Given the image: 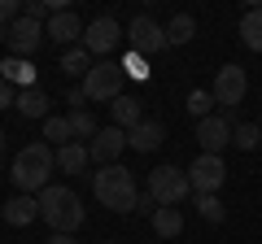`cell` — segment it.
Here are the masks:
<instances>
[{"mask_svg": "<svg viewBox=\"0 0 262 244\" xmlns=\"http://www.w3.org/2000/svg\"><path fill=\"white\" fill-rule=\"evenodd\" d=\"M53 170H57V149L44 144V140H31V144L18 149L9 175H13V183H18L22 197H35V192L48 188V175H53Z\"/></svg>", "mask_w": 262, "mask_h": 244, "instance_id": "obj_1", "label": "cell"}, {"mask_svg": "<svg viewBox=\"0 0 262 244\" xmlns=\"http://www.w3.org/2000/svg\"><path fill=\"white\" fill-rule=\"evenodd\" d=\"M39 218L53 227V235H75L79 227H83L88 209H83V201H79L75 188H66V183H48V188L39 192Z\"/></svg>", "mask_w": 262, "mask_h": 244, "instance_id": "obj_2", "label": "cell"}, {"mask_svg": "<svg viewBox=\"0 0 262 244\" xmlns=\"http://www.w3.org/2000/svg\"><path fill=\"white\" fill-rule=\"evenodd\" d=\"M92 192L105 209L114 214H131V209L140 205V192H136V175L127 166H101L92 175Z\"/></svg>", "mask_w": 262, "mask_h": 244, "instance_id": "obj_3", "label": "cell"}, {"mask_svg": "<svg viewBox=\"0 0 262 244\" xmlns=\"http://www.w3.org/2000/svg\"><path fill=\"white\" fill-rule=\"evenodd\" d=\"M122 83H127V70H122V61H114V57H110V61H96L79 87H83L88 101H110L114 105L122 96Z\"/></svg>", "mask_w": 262, "mask_h": 244, "instance_id": "obj_4", "label": "cell"}, {"mask_svg": "<svg viewBox=\"0 0 262 244\" xmlns=\"http://www.w3.org/2000/svg\"><path fill=\"white\" fill-rule=\"evenodd\" d=\"M188 192H192V183H188V175H184L179 166H158V170H149V197L158 201V209L184 205Z\"/></svg>", "mask_w": 262, "mask_h": 244, "instance_id": "obj_5", "label": "cell"}, {"mask_svg": "<svg viewBox=\"0 0 262 244\" xmlns=\"http://www.w3.org/2000/svg\"><path fill=\"white\" fill-rule=\"evenodd\" d=\"M127 44H131V53L144 57V61H149L153 53H162V48H170V44H166V27H162V22H153L149 13L131 18V27H127Z\"/></svg>", "mask_w": 262, "mask_h": 244, "instance_id": "obj_6", "label": "cell"}, {"mask_svg": "<svg viewBox=\"0 0 262 244\" xmlns=\"http://www.w3.org/2000/svg\"><path fill=\"white\" fill-rule=\"evenodd\" d=\"M223 179H227V166H223V157H214V153H201V157L188 166V183H192L196 197H219Z\"/></svg>", "mask_w": 262, "mask_h": 244, "instance_id": "obj_7", "label": "cell"}, {"mask_svg": "<svg viewBox=\"0 0 262 244\" xmlns=\"http://www.w3.org/2000/svg\"><path fill=\"white\" fill-rule=\"evenodd\" d=\"M232 135H236V122L227 118V113H210V118L196 122V144H201V153L223 157V149L232 144Z\"/></svg>", "mask_w": 262, "mask_h": 244, "instance_id": "obj_8", "label": "cell"}, {"mask_svg": "<svg viewBox=\"0 0 262 244\" xmlns=\"http://www.w3.org/2000/svg\"><path fill=\"white\" fill-rule=\"evenodd\" d=\"M214 105H223V109H236V105L245 101V92H249V79H245V70L236 66V61H227V66H219L214 75Z\"/></svg>", "mask_w": 262, "mask_h": 244, "instance_id": "obj_9", "label": "cell"}, {"mask_svg": "<svg viewBox=\"0 0 262 244\" xmlns=\"http://www.w3.org/2000/svg\"><path fill=\"white\" fill-rule=\"evenodd\" d=\"M127 35V31L118 27V18H110V13H101V18H92L88 22V31H83V48L92 57H110L114 48H118V39Z\"/></svg>", "mask_w": 262, "mask_h": 244, "instance_id": "obj_10", "label": "cell"}, {"mask_svg": "<svg viewBox=\"0 0 262 244\" xmlns=\"http://www.w3.org/2000/svg\"><path fill=\"white\" fill-rule=\"evenodd\" d=\"M5 39H9V57H31L48 35H44V22H35V18H27V13H22V18L5 31Z\"/></svg>", "mask_w": 262, "mask_h": 244, "instance_id": "obj_11", "label": "cell"}, {"mask_svg": "<svg viewBox=\"0 0 262 244\" xmlns=\"http://www.w3.org/2000/svg\"><path fill=\"white\" fill-rule=\"evenodd\" d=\"M127 149V131H122V127H101V131H96V140L88 144V153H92V161L96 166H118V153Z\"/></svg>", "mask_w": 262, "mask_h": 244, "instance_id": "obj_12", "label": "cell"}, {"mask_svg": "<svg viewBox=\"0 0 262 244\" xmlns=\"http://www.w3.org/2000/svg\"><path fill=\"white\" fill-rule=\"evenodd\" d=\"M83 31H88V22H79V13L75 9H61V13H53L48 18V27H44V35L53 39V44H83Z\"/></svg>", "mask_w": 262, "mask_h": 244, "instance_id": "obj_13", "label": "cell"}, {"mask_svg": "<svg viewBox=\"0 0 262 244\" xmlns=\"http://www.w3.org/2000/svg\"><path fill=\"white\" fill-rule=\"evenodd\" d=\"M162 144H166V127H162L158 118H144L140 127L127 131V149H136V153H153V149H162Z\"/></svg>", "mask_w": 262, "mask_h": 244, "instance_id": "obj_14", "label": "cell"}, {"mask_svg": "<svg viewBox=\"0 0 262 244\" xmlns=\"http://www.w3.org/2000/svg\"><path fill=\"white\" fill-rule=\"evenodd\" d=\"M0 79H5V83H13L18 92H22V87H39L35 66H31L27 57H5V61H0Z\"/></svg>", "mask_w": 262, "mask_h": 244, "instance_id": "obj_15", "label": "cell"}, {"mask_svg": "<svg viewBox=\"0 0 262 244\" xmlns=\"http://www.w3.org/2000/svg\"><path fill=\"white\" fill-rule=\"evenodd\" d=\"M35 218H39V197H22L18 192V197L5 201V223L9 227H31Z\"/></svg>", "mask_w": 262, "mask_h": 244, "instance_id": "obj_16", "label": "cell"}, {"mask_svg": "<svg viewBox=\"0 0 262 244\" xmlns=\"http://www.w3.org/2000/svg\"><path fill=\"white\" fill-rule=\"evenodd\" d=\"M88 161H92V153H88V144H61L57 149V170H66V175H83Z\"/></svg>", "mask_w": 262, "mask_h": 244, "instance_id": "obj_17", "label": "cell"}, {"mask_svg": "<svg viewBox=\"0 0 262 244\" xmlns=\"http://www.w3.org/2000/svg\"><path fill=\"white\" fill-rule=\"evenodd\" d=\"M13 109H18L22 118H48V92L44 87H22L18 101H13Z\"/></svg>", "mask_w": 262, "mask_h": 244, "instance_id": "obj_18", "label": "cell"}, {"mask_svg": "<svg viewBox=\"0 0 262 244\" xmlns=\"http://www.w3.org/2000/svg\"><path fill=\"white\" fill-rule=\"evenodd\" d=\"M110 113H114V127H122V131H131V127L144 122V109H140L136 96H118V101L110 105Z\"/></svg>", "mask_w": 262, "mask_h": 244, "instance_id": "obj_19", "label": "cell"}, {"mask_svg": "<svg viewBox=\"0 0 262 244\" xmlns=\"http://www.w3.org/2000/svg\"><path fill=\"white\" fill-rule=\"evenodd\" d=\"M241 44L253 48V53H262V5H253V9L241 13Z\"/></svg>", "mask_w": 262, "mask_h": 244, "instance_id": "obj_20", "label": "cell"}, {"mask_svg": "<svg viewBox=\"0 0 262 244\" xmlns=\"http://www.w3.org/2000/svg\"><path fill=\"white\" fill-rule=\"evenodd\" d=\"M192 35H196V18L192 13H175V18L166 22V44H188Z\"/></svg>", "mask_w": 262, "mask_h": 244, "instance_id": "obj_21", "label": "cell"}, {"mask_svg": "<svg viewBox=\"0 0 262 244\" xmlns=\"http://www.w3.org/2000/svg\"><path fill=\"white\" fill-rule=\"evenodd\" d=\"M153 231H158L162 240H175V235L184 231V214H179V209H158V214H153Z\"/></svg>", "mask_w": 262, "mask_h": 244, "instance_id": "obj_22", "label": "cell"}, {"mask_svg": "<svg viewBox=\"0 0 262 244\" xmlns=\"http://www.w3.org/2000/svg\"><path fill=\"white\" fill-rule=\"evenodd\" d=\"M61 70H66V75H83L88 79V70H92V53H88L83 44L66 48V53H61Z\"/></svg>", "mask_w": 262, "mask_h": 244, "instance_id": "obj_23", "label": "cell"}, {"mask_svg": "<svg viewBox=\"0 0 262 244\" xmlns=\"http://www.w3.org/2000/svg\"><path fill=\"white\" fill-rule=\"evenodd\" d=\"M44 144H75V131H70V118H44Z\"/></svg>", "mask_w": 262, "mask_h": 244, "instance_id": "obj_24", "label": "cell"}, {"mask_svg": "<svg viewBox=\"0 0 262 244\" xmlns=\"http://www.w3.org/2000/svg\"><path fill=\"white\" fill-rule=\"evenodd\" d=\"M184 109L192 113L196 122L210 118V113H214V92H210V87H196V92H188V105H184Z\"/></svg>", "mask_w": 262, "mask_h": 244, "instance_id": "obj_25", "label": "cell"}, {"mask_svg": "<svg viewBox=\"0 0 262 244\" xmlns=\"http://www.w3.org/2000/svg\"><path fill=\"white\" fill-rule=\"evenodd\" d=\"M66 118H70V131H75V140H96V131H101V127H96V118H92L88 109H70Z\"/></svg>", "mask_w": 262, "mask_h": 244, "instance_id": "obj_26", "label": "cell"}, {"mask_svg": "<svg viewBox=\"0 0 262 244\" xmlns=\"http://www.w3.org/2000/svg\"><path fill=\"white\" fill-rule=\"evenodd\" d=\"M232 144H236V149H245V153H253V149L262 144V127H258V122H236Z\"/></svg>", "mask_w": 262, "mask_h": 244, "instance_id": "obj_27", "label": "cell"}, {"mask_svg": "<svg viewBox=\"0 0 262 244\" xmlns=\"http://www.w3.org/2000/svg\"><path fill=\"white\" fill-rule=\"evenodd\" d=\"M196 214L206 218V223H223L227 209H223V201H219V197H196Z\"/></svg>", "mask_w": 262, "mask_h": 244, "instance_id": "obj_28", "label": "cell"}, {"mask_svg": "<svg viewBox=\"0 0 262 244\" xmlns=\"http://www.w3.org/2000/svg\"><path fill=\"white\" fill-rule=\"evenodd\" d=\"M122 70H127V79H136V83H149V61H144V57L127 53L122 57Z\"/></svg>", "mask_w": 262, "mask_h": 244, "instance_id": "obj_29", "label": "cell"}, {"mask_svg": "<svg viewBox=\"0 0 262 244\" xmlns=\"http://www.w3.org/2000/svg\"><path fill=\"white\" fill-rule=\"evenodd\" d=\"M22 13H27V18H35V22L53 18V9H48V0H27V5H22Z\"/></svg>", "mask_w": 262, "mask_h": 244, "instance_id": "obj_30", "label": "cell"}, {"mask_svg": "<svg viewBox=\"0 0 262 244\" xmlns=\"http://www.w3.org/2000/svg\"><path fill=\"white\" fill-rule=\"evenodd\" d=\"M13 101H18V87H13V83H5V79H0V109H9Z\"/></svg>", "mask_w": 262, "mask_h": 244, "instance_id": "obj_31", "label": "cell"}, {"mask_svg": "<svg viewBox=\"0 0 262 244\" xmlns=\"http://www.w3.org/2000/svg\"><path fill=\"white\" fill-rule=\"evenodd\" d=\"M66 105H70V109H83V105H88L83 87H70V96H66Z\"/></svg>", "mask_w": 262, "mask_h": 244, "instance_id": "obj_32", "label": "cell"}, {"mask_svg": "<svg viewBox=\"0 0 262 244\" xmlns=\"http://www.w3.org/2000/svg\"><path fill=\"white\" fill-rule=\"evenodd\" d=\"M44 244H79V240H75V235H48Z\"/></svg>", "mask_w": 262, "mask_h": 244, "instance_id": "obj_33", "label": "cell"}, {"mask_svg": "<svg viewBox=\"0 0 262 244\" xmlns=\"http://www.w3.org/2000/svg\"><path fill=\"white\" fill-rule=\"evenodd\" d=\"M0 153H5V131H0Z\"/></svg>", "mask_w": 262, "mask_h": 244, "instance_id": "obj_34", "label": "cell"}, {"mask_svg": "<svg viewBox=\"0 0 262 244\" xmlns=\"http://www.w3.org/2000/svg\"><path fill=\"white\" fill-rule=\"evenodd\" d=\"M101 244H118V240H101Z\"/></svg>", "mask_w": 262, "mask_h": 244, "instance_id": "obj_35", "label": "cell"}, {"mask_svg": "<svg viewBox=\"0 0 262 244\" xmlns=\"http://www.w3.org/2000/svg\"><path fill=\"white\" fill-rule=\"evenodd\" d=\"M258 127H262V118H258Z\"/></svg>", "mask_w": 262, "mask_h": 244, "instance_id": "obj_36", "label": "cell"}]
</instances>
